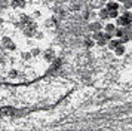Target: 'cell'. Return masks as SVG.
<instances>
[{"instance_id":"6da1fadb","label":"cell","mask_w":132,"mask_h":131,"mask_svg":"<svg viewBox=\"0 0 132 131\" xmlns=\"http://www.w3.org/2000/svg\"><path fill=\"white\" fill-rule=\"evenodd\" d=\"M132 24V12L126 11L123 12L122 15H119L117 17V25H120V27H128V25H131Z\"/></svg>"},{"instance_id":"7a4b0ae2","label":"cell","mask_w":132,"mask_h":131,"mask_svg":"<svg viewBox=\"0 0 132 131\" xmlns=\"http://www.w3.org/2000/svg\"><path fill=\"white\" fill-rule=\"evenodd\" d=\"M108 12H114V11H117L119 9V3L117 2H108L107 3V8H105Z\"/></svg>"},{"instance_id":"3957f363","label":"cell","mask_w":132,"mask_h":131,"mask_svg":"<svg viewBox=\"0 0 132 131\" xmlns=\"http://www.w3.org/2000/svg\"><path fill=\"white\" fill-rule=\"evenodd\" d=\"M131 39H132V31L126 30V31H125V34L122 36L120 42H122V45H123V43H126V42H128V40H131Z\"/></svg>"},{"instance_id":"277c9868","label":"cell","mask_w":132,"mask_h":131,"mask_svg":"<svg viewBox=\"0 0 132 131\" xmlns=\"http://www.w3.org/2000/svg\"><path fill=\"white\" fill-rule=\"evenodd\" d=\"M120 45H122L120 39H111V40L108 42V46L111 48V49H116V48H119Z\"/></svg>"},{"instance_id":"5b68a950","label":"cell","mask_w":132,"mask_h":131,"mask_svg":"<svg viewBox=\"0 0 132 131\" xmlns=\"http://www.w3.org/2000/svg\"><path fill=\"white\" fill-rule=\"evenodd\" d=\"M105 34H110V36H113L114 34V31H116V27H114V24H107L105 25Z\"/></svg>"},{"instance_id":"8992f818","label":"cell","mask_w":132,"mask_h":131,"mask_svg":"<svg viewBox=\"0 0 132 131\" xmlns=\"http://www.w3.org/2000/svg\"><path fill=\"white\" fill-rule=\"evenodd\" d=\"M125 31H126V28H122V27H120V28H116L114 34L117 36V37H122V36L125 34Z\"/></svg>"},{"instance_id":"52a82bcc","label":"cell","mask_w":132,"mask_h":131,"mask_svg":"<svg viewBox=\"0 0 132 131\" xmlns=\"http://www.w3.org/2000/svg\"><path fill=\"white\" fill-rule=\"evenodd\" d=\"M114 51H116V55H123V54H125V46H123V45H120V46L116 48Z\"/></svg>"},{"instance_id":"ba28073f","label":"cell","mask_w":132,"mask_h":131,"mask_svg":"<svg viewBox=\"0 0 132 131\" xmlns=\"http://www.w3.org/2000/svg\"><path fill=\"white\" fill-rule=\"evenodd\" d=\"M100 17L102 18V19H108V11L107 9H101V12H100Z\"/></svg>"},{"instance_id":"9c48e42d","label":"cell","mask_w":132,"mask_h":131,"mask_svg":"<svg viewBox=\"0 0 132 131\" xmlns=\"http://www.w3.org/2000/svg\"><path fill=\"white\" fill-rule=\"evenodd\" d=\"M108 17H110V18H117V17H119V12H117V11L108 12Z\"/></svg>"},{"instance_id":"30bf717a","label":"cell","mask_w":132,"mask_h":131,"mask_svg":"<svg viewBox=\"0 0 132 131\" xmlns=\"http://www.w3.org/2000/svg\"><path fill=\"white\" fill-rule=\"evenodd\" d=\"M123 6H125L126 9H129V8L132 6V2H125V3H123Z\"/></svg>"},{"instance_id":"8fae6325","label":"cell","mask_w":132,"mask_h":131,"mask_svg":"<svg viewBox=\"0 0 132 131\" xmlns=\"http://www.w3.org/2000/svg\"><path fill=\"white\" fill-rule=\"evenodd\" d=\"M131 25H132V24H131Z\"/></svg>"}]
</instances>
